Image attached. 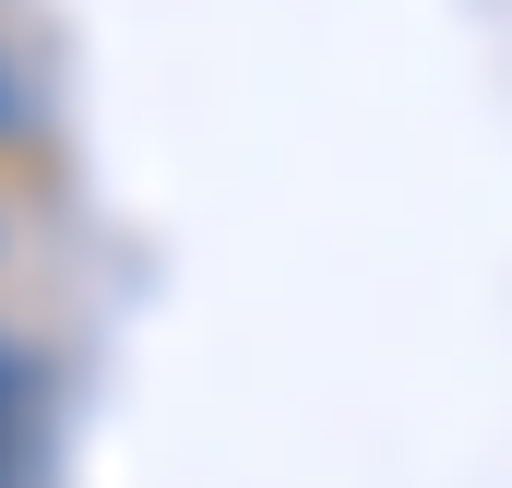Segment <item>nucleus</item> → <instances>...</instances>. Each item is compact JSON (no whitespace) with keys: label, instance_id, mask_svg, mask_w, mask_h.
Listing matches in <instances>:
<instances>
[{"label":"nucleus","instance_id":"nucleus-1","mask_svg":"<svg viewBox=\"0 0 512 488\" xmlns=\"http://www.w3.org/2000/svg\"><path fill=\"white\" fill-rule=\"evenodd\" d=\"M12 108H24V96H12V72H0V120H12Z\"/></svg>","mask_w":512,"mask_h":488}]
</instances>
